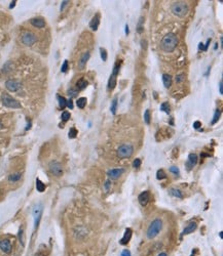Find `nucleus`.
Returning <instances> with one entry per match:
<instances>
[{
    "instance_id": "nucleus-1",
    "label": "nucleus",
    "mask_w": 223,
    "mask_h": 256,
    "mask_svg": "<svg viewBox=\"0 0 223 256\" xmlns=\"http://www.w3.org/2000/svg\"><path fill=\"white\" fill-rule=\"evenodd\" d=\"M178 45V37L174 33H169L162 37L160 41V47L164 51L172 52Z\"/></svg>"
},
{
    "instance_id": "nucleus-2",
    "label": "nucleus",
    "mask_w": 223,
    "mask_h": 256,
    "mask_svg": "<svg viewBox=\"0 0 223 256\" xmlns=\"http://www.w3.org/2000/svg\"><path fill=\"white\" fill-rule=\"evenodd\" d=\"M162 229V220L159 218H155L150 225L147 229V233H146V236H147V239L152 240L155 237H157L158 234L160 233Z\"/></svg>"
},
{
    "instance_id": "nucleus-3",
    "label": "nucleus",
    "mask_w": 223,
    "mask_h": 256,
    "mask_svg": "<svg viewBox=\"0 0 223 256\" xmlns=\"http://www.w3.org/2000/svg\"><path fill=\"white\" fill-rule=\"evenodd\" d=\"M172 13L177 17H185L188 13V5L184 1H177L172 5Z\"/></svg>"
},
{
    "instance_id": "nucleus-4",
    "label": "nucleus",
    "mask_w": 223,
    "mask_h": 256,
    "mask_svg": "<svg viewBox=\"0 0 223 256\" xmlns=\"http://www.w3.org/2000/svg\"><path fill=\"white\" fill-rule=\"evenodd\" d=\"M134 152V147L131 144H122L117 149V156L121 159L130 158Z\"/></svg>"
},
{
    "instance_id": "nucleus-5",
    "label": "nucleus",
    "mask_w": 223,
    "mask_h": 256,
    "mask_svg": "<svg viewBox=\"0 0 223 256\" xmlns=\"http://www.w3.org/2000/svg\"><path fill=\"white\" fill-rule=\"evenodd\" d=\"M1 100H2L3 106H5L6 108H11V109H19L21 108V104L18 102L16 98H13V96L8 95V94H2V97H1Z\"/></svg>"
},
{
    "instance_id": "nucleus-6",
    "label": "nucleus",
    "mask_w": 223,
    "mask_h": 256,
    "mask_svg": "<svg viewBox=\"0 0 223 256\" xmlns=\"http://www.w3.org/2000/svg\"><path fill=\"white\" fill-rule=\"evenodd\" d=\"M21 40H22V42L25 44V45L32 46L36 41H37V37H36L35 34L32 33V32L26 31V32H24V33L22 34Z\"/></svg>"
},
{
    "instance_id": "nucleus-7",
    "label": "nucleus",
    "mask_w": 223,
    "mask_h": 256,
    "mask_svg": "<svg viewBox=\"0 0 223 256\" xmlns=\"http://www.w3.org/2000/svg\"><path fill=\"white\" fill-rule=\"evenodd\" d=\"M49 171L52 172V174L55 176H61L63 174V167H62L61 163L57 162V161H53L49 163Z\"/></svg>"
},
{
    "instance_id": "nucleus-8",
    "label": "nucleus",
    "mask_w": 223,
    "mask_h": 256,
    "mask_svg": "<svg viewBox=\"0 0 223 256\" xmlns=\"http://www.w3.org/2000/svg\"><path fill=\"white\" fill-rule=\"evenodd\" d=\"M5 87H6L9 91L15 92V91H18V90L21 89L22 84H21V82L18 81V80L9 79V80H7V81L5 82Z\"/></svg>"
},
{
    "instance_id": "nucleus-9",
    "label": "nucleus",
    "mask_w": 223,
    "mask_h": 256,
    "mask_svg": "<svg viewBox=\"0 0 223 256\" xmlns=\"http://www.w3.org/2000/svg\"><path fill=\"white\" fill-rule=\"evenodd\" d=\"M123 172H124L123 168H113L107 171V175L111 179H117Z\"/></svg>"
},
{
    "instance_id": "nucleus-10",
    "label": "nucleus",
    "mask_w": 223,
    "mask_h": 256,
    "mask_svg": "<svg viewBox=\"0 0 223 256\" xmlns=\"http://www.w3.org/2000/svg\"><path fill=\"white\" fill-rule=\"evenodd\" d=\"M41 213H42V207H41V205H37V206L34 207V209H33V216H34V219H35V229H37L38 224H39L40 218H41Z\"/></svg>"
},
{
    "instance_id": "nucleus-11",
    "label": "nucleus",
    "mask_w": 223,
    "mask_h": 256,
    "mask_svg": "<svg viewBox=\"0 0 223 256\" xmlns=\"http://www.w3.org/2000/svg\"><path fill=\"white\" fill-rule=\"evenodd\" d=\"M149 199H150V194L148 191H143V193H141V194L139 195V197H138V201H139L140 205L143 207L148 204Z\"/></svg>"
},
{
    "instance_id": "nucleus-12",
    "label": "nucleus",
    "mask_w": 223,
    "mask_h": 256,
    "mask_svg": "<svg viewBox=\"0 0 223 256\" xmlns=\"http://www.w3.org/2000/svg\"><path fill=\"white\" fill-rule=\"evenodd\" d=\"M0 249L2 250L4 253L6 254H9L11 252V249H13V247H11V243L9 240H1L0 241Z\"/></svg>"
},
{
    "instance_id": "nucleus-13",
    "label": "nucleus",
    "mask_w": 223,
    "mask_h": 256,
    "mask_svg": "<svg viewBox=\"0 0 223 256\" xmlns=\"http://www.w3.org/2000/svg\"><path fill=\"white\" fill-rule=\"evenodd\" d=\"M90 56H91V53L88 51L84 52L83 54H82L81 56H80L79 60H78V68H79L80 70L84 69V67L86 66V62H88V58H90Z\"/></svg>"
},
{
    "instance_id": "nucleus-14",
    "label": "nucleus",
    "mask_w": 223,
    "mask_h": 256,
    "mask_svg": "<svg viewBox=\"0 0 223 256\" xmlns=\"http://www.w3.org/2000/svg\"><path fill=\"white\" fill-rule=\"evenodd\" d=\"M198 155L196 154H189L188 156V161L186 163V166H187V169L190 170L191 168H193V166H195L196 163H198Z\"/></svg>"
},
{
    "instance_id": "nucleus-15",
    "label": "nucleus",
    "mask_w": 223,
    "mask_h": 256,
    "mask_svg": "<svg viewBox=\"0 0 223 256\" xmlns=\"http://www.w3.org/2000/svg\"><path fill=\"white\" fill-rule=\"evenodd\" d=\"M196 227H198V223H196L195 221H191V222H190L189 224H188L187 227H186L185 229H183V231H182L181 236L189 235V234L193 233V231L196 229Z\"/></svg>"
},
{
    "instance_id": "nucleus-16",
    "label": "nucleus",
    "mask_w": 223,
    "mask_h": 256,
    "mask_svg": "<svg viewBox=\"0 0 223 256\" xmlns=\"http://www.w3.org/2000/svg\"><path fill=\"white\" fill-rule=\"evenodd\" d=\"M30 23H31L32 26H34V27L36 28L45 27V22H44V20L42 19V18H34V19H32L31 21H30Z\"/></svg>"
},
{
    "instance_id": "nucleus-17",
    "label": "nucleus",
    "mask_w": 223,
    "mask_h": 256,
    "mask_svg": "<svg viewBox=\"0 0 223 256\" xmlns=\"http://www.w3.org/2000/svg\"><path fill=\"white\" fill-rule=\"evenodd\" d=\"M116 79H117V75L112 73L111 76H110V78H109V80H108V85H107L108 90H113L114 88H115L116 83H117Z\"/></svg>"
},
{
    "instance_id": "nucleus-18",
    "label": "nucleus",
    "mask_w": 223,
    "mask_h": 256,
    "mask_svg": "<svg viewBox=\"0 0 223 256\" xmlns=\"http://www.w3.org/2000/svg\"><path fill=\"white\" fill-rule=\"evenodd\" d=\"M131 238H132V229H126V231H124L123 237H122L121 240H120V244H121V245H126V244L130 242Z\"/></svg>"
},
{
    "instance_id": "nucleus-19",
    "label": "nucleus",
    "mask_w": 223,
    "mask_h": 256,
    "mask_svg": "<svg viewBox=\"0 0 223 256\" xmlns=\"http://www.w3.org/2000/svg\"><path fill=\"white\" fill-rule=\"evenodd\" d=\"M100 25V15H96L95 17L92 19V21L90 22V27L93 31H97L98 27Z\"/></svg>"
},
{
    "instance_id": "nucleus-20",
    "label": "nucleus",
    "mask_w": 223,
    "mask_h": 256,
    "mask_svg": "<svg viewBox=\"0 0 223 256\" xmlns=\"http://www.w3.org/2000/svg\"><path fill=\"white\" fill-rule=\"evenodd\" d=\"M169 194L171 195V196L175 197V198H178V199H182L183 198V195H182V193L179 191V189H169Z\"/></svg>"
},
{
    "instance_id": "nucleus-21",
    "label": "nucleus",
    "mask_w": 223,
    "mask_h": 256,
    "mask_svg": "<svg viewBox=\"0 0 223 256\" xmlns=\"http://www.w3.org/2000/svg\"><path fill=\"white\" fill-rule=\"evenodd\" d=\"M162 82H164V85L166 88H169L172 84V77H171L169 74H164L162 75Z\"/></svg>"
},
{
    "instance_id": "nucleus-22",
    "label": "nucleus",
    "mask_w": 223,
    "mask_h": 256,
    "mask_svg": "<svg viewBox=\"0 0 223 256\" xmlns=\"http://www.w3.org/2000/svg\"><path fill=\"white\" fill-rule=\"evenodd\" d=\"M88 81H86L85 79H83V78H81V79H79L77 81V83H76V88H77V90H83L84 88L88 86Z\"/></svg>"
},
{
    "instance_id": "nucleus-23",
    "label": "nucleus",
    "mask_w": 223,
    "mask_h": 256,
    "mask_svg": "<svg viewBox=\"0 0 223 256\" xmlns=\"http://www.w3.org/2000/svg\"><path fill=\"white\" fill-rule=\"evenodd\" d=\"M22 177V174L20 172H15L13 173V174H11L8 176V181L9 182H17V181H19L20 179H21Z\"/></svg>"
},
{
    "instance_id": "nucleus-24",
    "label": "nucleus",
    "mask_w": 223,
    "mask_h": 256,
    "mask_svg": "<svg viewBox=\"0 0 223 256\" xmlns=\"http://www.w3.org/2000/svg\"><path fill=\"white\" fill-rule=\"evenodd\" d=\"M36 189H37L38 191H40V193L45 191V184H44L39 178L36 179Z\"/></svg>"
},
{
    "instance_id": "nucleus-25",
    "label": "nucleus",
    "mask_w": 223,
    "mask_h": 256,
    "mask_svg": "<svg viewBox=\"0 0 223 256\" xmlns=\"http://www.w3.org/2000/svg\"><path fill=\"white\" fill-rule=\"evenodd\" d=\"M58 97V102H59V106L61 109H65L66 108V104H67V100H66L64 96L61 95H57Z\"/></svg>"
},
{
    "instance_id": "nucleus-26",
    "label": "nucleus",
    "mask_w": 223,
    "mask_h": 256,
    "mask_svg": "<svg viewBox=\"0 0 223 256\" xmlns=\"http://www.w3.org/2000/svg\"><path fill=\"white\" fill-rule=\"evenodd\" d=\"M76 105L79 109H83L86 106V98L85 97H80L76 100Z\"/></svg>"
},
{
    "instance_id": "nucleus-27",
    "label": "nucleus",
    "mask_w": 223,
    "mask_h": 256,
    "mask_svg": "<svg viewBox=\"0 0 223 256\" xmlns=\"http://www.w3.org/2000/svg\"><path fill=\"white\" fill-rule=\"evenodd\" d=\"M160 111H162V112L167 113V114H170V105H169V102H162V105H160Z\"/></svg>"
},
{
    "instance_id": "nucleus-28",
    "label": "nucleus",
    "mask_w": 223,
    "mask_h": 256,
    "mask_svg": "<svg viewBox=\"0 0 223 256\" xmlns=\"http://www.w3.org/2000/svg\"><path fill=\"white\" fill-rule=\"evenodd\" d=\"M117 97H114V100H112V104H111V108H110V111L113 115H115L116 113V109H117Z\"/></svg>"
},
{
    "instance_id": "nucleus-29",
    "label": "nucleus",
    "mask_w": 223,
    "mask_h": 256,
    "mask_svg": "<svg viewBox=\"0 0 223 256\" xmlns=\"http://www.w3.org/2000/svg\"><path fill=\"white\" fill-rule=\"evenodd\" d=\"M167 177V174L164 173V171L162 170V169H159V170L156 172V178L158 179V180H162V179H164Z\"/></svg>"
},
{
    "instance_id": "nucleus-30",
    "label": "nucleus",
    "mask_w": 223,
    "mask_h": 256,
    "mask_svg": "<svg viewBox=\"0 0 223 256\" xmlns=\"http://www.w3.org/2000/svg\"><path fill=\"white\" fill-rule=\"evenodd\" d=\"M150 119H151V116H150V111L146 110L145 113H144V121L147 125L150 124Z\"/></svg>"
},
{
    "instance_id": "nucleus-31",
    "label": "nucleus",
    "mask_w": 223,
    "mask_h": 256,
    "mask_svg": "<svg viewBox=\"0 0 223 256\" xmlns=\"http://www.w3.org/2000/svg\"><path fill=\"white\" fill-rule=\"evenodd\" d=\"M77 130L74 128V127H72V128H70L69 130V134H68V136H69V138H75L76 135H77Z\"/></svg>"
},
{
    "instance_id": "nucleus-32",
    "label": "nucleus",
    "mask_w": 223,
    "mask_h": 256,
    "mask_svg": "<svg viewBox=\"0 0 223 256\" xmlns=\"http://www.w3.org/2000/svg\"><path fill=\"white\" fill-rule=\"evenodd\" d=\"M219 118H220V111L216 110L215 111V114H214V118H213V120H212V124H215V123L218 122Z\"/></svg>"
},
{
    "instance_id": "nucleus-33",
    "label": "nucleus",
    "mask_w": 223,
    "mask_h": 256,
    "mask_svg": "<svg viewBox=\"0 0 223 256\" xmlns=\"http://www.w3.org/2000/svg\"><path fill=\"white\" fill-rule=\"evenodd\" d=\"M143 23H144V18L141 17L140 18L139 23H138V29H137L139 33H142V32H143Z\"/></svg>"
},
{
    "instance_id": "nucleus-34",
    "label": "nucleus",
    "mask_w": 223,
    "mask_h": 256,
    "mask_svg": "<svg viewBox=\"0 0 223 256\" xmlns=\"http://www.w3.org/2000/svg\"><path fill=\"white\" fill-rule=\"evenodd\" d=\"M100 54H101V58L104 60V62H106L107 60V51H106V49H104V48H100Z\"/></svg>"
},
{
    "instance_id": "nucleus-35",
    "label": "nucleus",
    "mask_w": 223,
    "mask_h": 256,
    "mask_svg": "<svg viewBox=\"0 0 223 256\" xmlns=\"http://www.w3.org/2000/svg\"><path fill=\"white\" fill-rule=\"evenodd\" d=\"M70 119V113L69 112H63L62 113V121L63 122H67L68 120Z\"/></svg>"
},
{
    "instance_id": "nucleus-36",
    "label": "nucleus",
    "mask_w": 223,
    "mask_h": 256,
    "mask_svg": "<svg viewBox=\"0 0 223 256\" xmlns=\"http://www.w3.org/2000/svg\"><path fill=\"white\" fill-rule=\"evenodd\" d=\"M61 71H62V73H66V72L68 71V60H65V62H63V65H62V68H61Z\"/></svg>"
},
{
    "instance_id": "nucleus-37",
    "label": "nucleus",
    "mask_w": 223,
    "mask_h": 256,
    "mask_svg": "<svg viewBox=\"0 0 223 256\" xmlns=\"http://www.w3.org/2000/svg\"><path fill=\"white\" fill-rule=\"evenodd\" d=\"M141 166V160L140 159H135L134 162H133V167L134 168H139Z\"/></svg>"
},
{
    "instance_id": "nucleus-38",
    "label": "nucleus",
    "mask_w": 223,
    "mask_h": 256,
    "mask_svg": "<svg viewBox=\"0 0 223 256\" xmlns=\"http://www.w3.org/2000/svg\"><path fill=\"white\" fill-rule=\"evenodd\" d=\"M110 187H111V181L110 180H106L105 184H104V189H105L106 191H109Z\"/></svg>"
},
{
    "instance_id": "nucleus-39",
    "label": "nucleus",
    "mask_w": 223,
    "mask_h": 256,
    "mask_svg": "<svg viewBox=\"0 0 223 256\" xmlns=\"http://www.w3.org/2000/svg\"><path fill=\"white\" fill-rule=\"evenodd\" d=\"M170 171H171V172H172V173H174V174H176V175H177V174H179V168H178V167H177V166H172V167H171V168H170Z\"/></svg>"
},
{
    "instance_id": "nucleus-40",
    "label": "nucleus",
    "mask_w": 223,
    "mask_h": 256,
    "mask_svg": "<svg viewBox=\"0 0 223 256\" xmlns=\"http://www.w3.org/2000/svg\"><path fill=\"white\" fill-rule=\"evenodd\" d=\"M19 240L21 242L22 245H24V242H23V229H20L19 231Z\"/></svg>"
},
{
    "instance_id": "nucleus-41",
    "label": "nucleus",
    "mask_w": 223,
    "mask_h": 256,
    "mask_svg": "<svg viewBox=\"0 0 223 256\" xmlns=\"http://www.w3.org/2000/svg\"><path fill=\"white\" fill-rule=\"evenodd\" d=\"M183 79H184V75H183V74H180V75H178L176 77V82H177V83H180V82H181Z\"/></svg>"
},
{
    "instance_id": "nucleus-42",
    "label": "nucleus",
    "mask_w": 223,
    "mask_h": 256,
    "mask_svg": "<svg viewBox=\"0 0 223 256\" xmlns=\"http://www.w3.org/2000/svg\"><path fill=\"white\" fill-rule=\"evenodd\" d=\"M66 107H68V108H69V109H73V102H72L71 98L67 100V104H66Z\"/></svg>"
},
{
    "instance_id": "nucleus-43",
    "label": "nucleus",
    "mask_w": 223,
    "mask_h": 256,
    "mask_svg": "<svg viewBox=\"0 0 223 256\" xmlns=\"http://www.w3.org/2000/svg\"><path fill=\"white\" fill-rule=\"evenodd\" d=\"M68 93H69V95L71 96V97H73V96H76V94H77V92H76V90L70 89L69 91H68Z\"/></svg>"
},
{
    "instance_id": "nucleus-44",
    "label": "nucleus",
    "mask_w": 223,
    "mask_h": 256,
    "mask_svg": "<svg viewBox=\"0 0 223 256\" xmlns=\"http://www.w3.org/2000/svg\"><path fill=\"white\" fill-rule=\"evenodd\" d=\"M200 125H202V123L200 122V121H195V122L193 123V128H195V129H198L200 127Z\"/></svg>"
},
{
    "instance_id": "nucleus-45",
    "label": "nucleus",
    "mask_w": 223,
    "mask_h": 256,
    "mask_svg": "<svg viewBox=\"0 0 223 256\" xmlns=\"http://www.w3.org/2000/svg\"><path fill=\"white\" fill-rule=\"evenodd\" d=\"M121 256H132V255H131V252L128 251V250H123V251L121 252Z\"/></svg>"
},
{
    "instance_id": "nucleus-46",
    "label": "nucleus",
    "mask_w": 223,
    "mask_h": 256,
    "mask_svg": "<svg viewBox=\"0 0 223 256\" xmlns=\"http://www.w3.org/2000/svg\"><path fill=\"white\" fill-rule=\"evenodd\" d=\"M219 92H220V94H223V82H222V80H221L220 83H219Z\"/></svg>"
},
{
    "instance_id": "nucleus-47",
    "label": "nucleus",
    "mask_w": 223,
    "mask_h": 256,
    "mask_svg": "<svg viewBox=\"0 0 223 256\" xmlns=\"http://www.w3.org/2000/svg\"><path fill=\"white\" fill-rule=\"evenodd\" d=\"M68 3H69V1H63V3H62V5H61V11H64V8H65L66 6H67Z\"/></svg>"
},
{
    "instance_id": "nucleus-48",
    "label": "nucleus",
    "mask_w": 223,
    "mask_h": 256,
    "mask_svg": "<svg viewBox=\"0 0 223 256\" xmlns=\"http://www.w3.org/2000/svg\"><path fill=\"white\" fill-rule=\"evenodd\" d=\"M210 42H211V38H210V39H208V41H207L206 45H205V46H204V51H206V50H207V49H208L209 45H210Z\"/></svg>"
},
{
    "instance_id": "nucleus-49",
    "label": "nucleus",
    "mask_w": 223,
    "mask_h": 256,
    "mask_svg": "<svg viewBox=\"0 0 223 256\" xmlns=\"http://www.w3.org/2000/svg\"><path fill=\"white\" fill-rule=\"evenodd\" d=\"M198 50H202V51H204V45H203L202 42L198 44Z\"/></svg>"
},
{
    "instance_id": "nucleus-50",
    "label": "nucleus",
    "mask_w": 223,
    "mask_h": 256,
    "mask_svg": "<svg viewBox=\"0 0 223 256\" xmlns=\"http://www.w3.org/2000/svg\"><path fill=\"white\" fill-rule=\"evenodd\" d=\"M15 5H16V1H13V2H11V4L9 5V8H13V7H15Z\"/></svg>"
},
{
    "instance_id": "nucleus-51",
    "label": "nucleus",
    "mask_w": 223,
    "mask_h": 256,
    "mask_svg": "<svg viewBox=\"0 0 223 256\" xmlns=\"http://www.w3.org/2000/svg\"><path fill=\"white\" fill-rule=\"evenodd\" d=\"M128 32H130V30H128V26L126 25V35L128 34Z\"/></svg>"
},
{
    "instance_id": "nucleus-52",
    "label": "nucleus",
    "mask_w": 223,
    "mask_h": 256,
    "mask_svg": "<svg viewBox=\"0 0 223 256\" xmlns=\"http://www.w3.org/2000/svg\"><path fill=\"white\" fill-rule=\"evenodd\" d=\"M158 256H168V254H167L166 252H162V253L158 254Z\"/></svg>"
},
{
    "instance_id": "nucleus-53",
    "label": "nucleus",
    "mask_w": 223,
    "mask_h": 256,
    "mask_svg": "<svg viewBox=\"0 0 223 256\" xmlns=\"http://www.w3.org/2000/svg\"><path fill=\"white\" fill-rule=\"evenodd\" d=\"M219 237H220V239H222V237H223V235H222V231H220V233H219Z\"/></svg>"
},
{
    "instance_id": "nucleus-54",
    "label": "nucleus",
    "mask_w": 223,
    "mask_h": 256,
    "mask_svg": "<svg viewBox=\"0 0 223 256\" xmlns=\"http://www.w3.org/2000/svg\"><path fill=\"white\" fill-rule=\"evenodd\" d=\"M217 48H218V44H217V43H216V44H215V45H214V49H215V50H216V49H217Z\"/></svg>"
},
{
    "instance_id": "nucleus-55",
    "label": "nucleus",
    "mask_w": 223,
    "mask_h": 256,
    "mask_svg": "<svg viewBox=\"0 0 223 256\" xmlns=\"http://www.w3.org/2000/svg\"><path fill=\"white\" fill-rule=\"evenodd\" d=\"M2 128V123H1V121H0V129Z\"/></svg>"
},
{
    "instance_id": "nucleus-56",
    "label": "nucleus",
    "mask_w": 223,
    "mask_h": 256,
    "mask_svg": "<svg viewBox=\"0 0 223 256\" xmlns=\"http://www.w3.org/2000/svg\"><path fill=\"white\" fill-rule=\"evenodd\" d=\"M191 256H193V255H191Z\"/></svg>"
}]
</instances>
